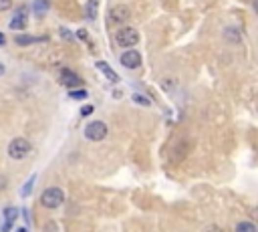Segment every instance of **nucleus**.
<instances>
[{
	"instance_id": "obj_1",
	"label": "nucleus",
	"mask_w": 258,
	"mask_h": 232,
	"mask_svg": "<svg viewBox=\"0 0 258 232\" xmlns=\"http://www.w3.org/2000/svg\"><path fill=\"white\" fill-rule=\"evenodd\" d=\"M30 152H32V145H30V141L24 139V138H16V139H12L10 145H8V156H10L12 160H24Z\"/></svg>"
},
{
	"instance_id": "obj_2",
	"label": "nucleus",
	"mask_w": 258,
	"mask_h": 232,
	"mask_svg": "<svg viewBox=\"0 0 258 232\" xmlns=\"http://www.w3.org/2000/svg\"><path fill=\"white\" fill-rule=\"evenodd\" d=\"M115 43L123 48H129V46H135L140 43V32H137L133 26H123L121 30H117L115 35Z\"/></svg>"
},
{
	"instance_id": "obj_3",
	"label": "nucleus",
	"mask_w": 258,
	"mask_h": 232,
	"mask_svg": "<svg viewBox=\"0 0 258 232\" xmlns=\"http://www.w3.org/2000/svg\"><path fill=\"white\" fill-rule=\"evenodd\" d=\"M63 202H65V194H63L61 188H47L43 192V196H41V204L45 208H50V210L59 208Z\"/></svg>"
},
{
	"instance_id": "obj_4",
	"label": "nucleus",
	"mask_w": 258,
	"mask_h": 232,
	"mask_svg": "<svg viewBox=\"0 0 258 232\" xmlns=\"http://www.w3.org/2000/svg\"><path fill=\"white\" fill-rule=\"evenodd\" d=\"M85 138L89 141H101L107 138V125L103 121H91L87 127H85Z\"/></svg>"
},
{
	"instance_id": "obj_5",
	"label": "nucleus",
	"mask_w": 258,
	"mask_h": 232,
	"mask_svg": "<svg viewBox=\"0 0 258 232\" xmlns=\"http://www.w3.org/2000/svg\"><path fill=\"white\" fill-rule=\"evenodd\" d=\"M129 16H131L129 6H125V4H117V6H113L111 12H109V21H111L113 24H123V23L129 21Z\"/></svg>"
},
{
	"instance_id": "obj_6",
	"label": "nucleus",
	"mask_w": 258,
	"mask_h": 232,
	"mask_svg": "<svg viewBox=\"0 0 258 232\" xmlns=\"http://www.w3.org/2000/svg\"><path fill=\"white\" fill-rule=\"evenodd\" d=\"M119 61H121V65H123L125 69H137V67L141 65V55L137 53L135 48H131V46H129L127 51L121 55V59H119Z\"/></svg>"
},
{
	"instance_id": "obj_7",
	"label": "nucleus",
	"mask_w": 258,
	"mask_h": 232,
	"mask_svg": "<svg viewBox=\"0 0 258 232\" xmlns=\"http://www.w3.org/2000/svg\"><path fill=\"white\" fill-rule=\"evenodd\" d=\"M28 24V6H21L14 12L12 21H10V28L12 30H23Z\"/></svg>"
},
{
	"instance_id": "obj_8",
	"label": "nucleus",
	"mask_w": 258,
	"mask_h": 232,
	"mask_svg": "<svg viewBox=\"0 0 258 232\" xmlns=\"http://www.w3.org/2000/svg\"><path fill=\"white\" fill-rule=\"evenodd\" d=\"M61 81H63V85H65V87H69V89L83 87L81 77H79L75 71H71V69H63V71H61Z\"/></svg>"
},
{
	"instance_id": "obj_9",
	"label": "nucleus",
	"mask_w": 258,
	"mask_h": 232,
	"mask_svg": "<svg viewBox=\"0 0 258 232\" xmlns=\"http://www.w3.org/2000/svg\"><path fill=\"white\" fill-rule=\"evenodd\" d=\"M97 69H99L103 75H105L109 81H113V83H117V81H119V75H117V73L109 67V65H107L105 61H97Z\"/></svg>"
},
{
	"instance_id": "obj_10",
	"label": "nucleus",
	"mask_w": 258,
	"mask_h": 232,
	"mask_svg": "<svg viewBox=\"0 0 258 232\" xmlns=\"http://www.w3.org/2000/svg\"><path fill=\"white\" fill-rule=\"evenodd\" d=\"M2 216H4V220H6V224H4V228L8 230L14 222H16V218H19V210L16 208H12V206H8V208H4V212H2Z\"/></svg>"
},
{
	"instance_id": "obj_11",
	"label": "nucleus",
	"mask_w": 258,
	"mask_h": 232,
	"mask_svg": "<svg viewBox=\"0 0 258 232\" xmlns=\"http://www.w3.org/2000/svg\"><path fill=\"white\" fill-rule=\"evenodd\" d=\"M14 41H16V45L26 46V45H34V43H41V41H47V39H45V37H28V35H19Z\"/></svg>"
},
{
	"instance_id": "obj_12",
	"label": "nucleus",
	"mask_w": 258,
	"mask_h": 232,
	"mask_svg": "<svg viewBox=\"0 0 258 232\" xmlns=\"http://www.w3.org/2000/svg\"><path fill=\"white\" fill-rule=\"evenodd\" d=\"M32 10L37 12L39 16H43L48 10V2H47V0H37V2H34V6H32Z\"/></svg>"
},
{
	"instance_id": "obj_13",
	"label": "nucleus",
	"mask_w": 258,
	"mask_h": 232,
	"mask_svg": "<svg viewBox=\"0 0 258 232\" xmlns=\"http://www.w3.org/2000/svg\"><path fill=\"white\" fill-rule=\"evenodd\" d=\"M97 6H99L97 0H89V2H87V16H89L91 21L97 19Z\"/></svg>"
},
{
	"instance_id": "obj_14",
	"label": "nucleus",
	"mask_w": 258,
	"mask_h": 232,
	"mask_svg": "<svg viewBox=\"0 0 258 232\" xmlns=\"http://www.w3.org/2000/svg\"><path fill=\"white\" fill-rule=\"evenodd\" d=\"M224 39H228L230 43H240V32L234 28H226L224 30Z\"/></svg>"
},
{
	"instance_id": "obj_15",
	"label": "nucleus",
	"mask_w": 258,
	"mask_h": 232,
	"mask_svg": "<svg viewBox=\"0 0 258 232\" xmlns=\"http://www.w3.org/2000/svg\"><path fill=\"white\" fill-rule=\"evenodd\" d=\"M34 180H37V176H30L28 180H26V184H24V188H23V198H26V196H30V192H32V188H34Z\"/></svg>"
},
{
	"instance_id": "obj_16",
	"label": "nucleus",
	"mask_w": 258,
	"mask_h": 232,
	"mask_svg": "<svg viewBox=\"0 0 258 232\" xmlns=\"http://www.w3.org/2000/svg\"><path fill=\"white\" fill-rule=\"evenodd\" d=\"M69 97H71V99H79V101H81V99L87 97V91L81 89V87H77V89H71V91H69Z\"/></svg>"
},
{
	"instance_id": "obj_17",
	"label": "nucleus",
	"mask_w": 258,
	"mask_h": 232,
	"mask_svg": "<svg viewBox=\"0 0 258 232\" xmlns=\"http://www.w3.org/2000/svg\"><path fill=\"white\" fill-rule=\"evenodd\" d=\"M236 232H256V226L250 222H240L236 224Z\"/></svg>"
},
{
	"instance_id": "obj_18",
	"label": "nucleus",
	"mask_w": 258,
	"mask_h": 232,
	"mask_svg": "<svg viewBox=\"0 0 258 232\" xmlns=\"http://www.w3.org/2000/svg\"><path fill=\"white\" fill-rule=\"evenodd\" d=\"M133 101H135V103H140V105H145V107L151 105L149 99H147L145 95H140V93H135V95H133Z\"/></svg>"
},
{
	"instance_id": "obj_19",
	"label": "nucleus",
	"mask_w": 258,
	"mask_h": 232,
	"mask_svg": "<svg viewBox=\"0 0 258 232\" xmlns=\"http://www.w3.org/2000/svg\"><path fill=\"white\" fill-rule=\"evenodd\" d=\"M12 8V0H0V12H6Z\"/></svg>"
},
{
	"instance_id": "obj_20",
	"label": "nucleus",
	"mask_w": 258,
	"mask_h": 232,
	"mask_svg": "<svg viewBox=\"0 0 258 232\" xmlns=\"http://www.w3.org/2000/svg\"><path fill=\"white\" fill-rule=\"evenodd\" d=\"M61 37H63L65 41H73V35H71V32H69L67 28H61Z\"/></svg>"
},
{
	"instance_id": "obj_21",
	"label": "nucleus",
	"mask_w": 258,
	"mask_h": 232,
	"mask_svg": "<svg viewBox=\"0 0 258 232\" xmlns=\"http://www.w3.org/2000/svg\"><path fill=\"white\" fill-rule=\"evenodd\" d=\"M77 37H79L81 41H89V39H87V30H79V32H77Z\"/></svg>"
},
{
	"instance_id": "obj_22",
	"label": "nucleus",
	"mask_w": 258,
	"mask_h": 232,
	"mask_svg": "<svg viewBox=\"0 0 258 232\" xmlns=\"http://www.w3.org/2000/svg\"><path fill=\"white\" fill-rule=\"evenodd\" d=\"M91 111H93V107H91V105H87V107H83V109H81V115H89Z\"/></svg>"
},
{
	"instance_id": "obj_23",
	"label": "nucleus",
	"mask_w": 258,
	"mask_h": 232,
	"mask_svg": "<svg viewBox=\"0 0 258 232\" xmlns=\"http://www.w3.org/2000/svg\"><path fill=\"white\" fill-rule=\"evenodd\" d=\"M4 43H6V37H4V35H2V32H0V46H2V45H4Z\"/></svg>"
},
{
	"instance_id": "obj_24",
	"label": "nucleus",
	"mask_w": 258,
	"mask_h": 232,
	"mask_svg": "<svg viewBox=\"0 0 258 232\" xmlns=\"http://www.w3.org/2000/svg\"><path fill=\"white\" fill-rule=\"evenodd\" d=\"M2 75H4V65L0 63V77H2Z\"/></svg>"
}]
</instances>
